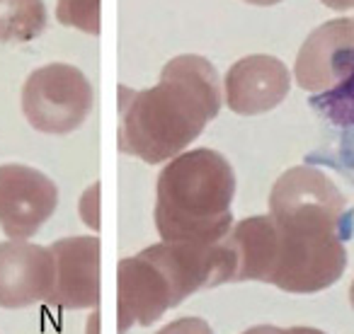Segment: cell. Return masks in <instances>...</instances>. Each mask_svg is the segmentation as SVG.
<instances>
[{
    "label": "cell",
    "mask_w": 354,
    "mask_h": 334,
    "mask_svg": "<svg viewBox=\"0 0 354 334\" xmlns=\"http://www.w3.org/2000/svg\"><path fill=\"white\" fill-rule=\"evenodd\" d=\"M228 262V284L262 281L270 284L277 259V226L272 216H250L228 230L221 240Z\"/></svg>",
    "instance_id": "11"
},
{
    "label": "cell",
    "mask_w": 354,
    "mask_h": 334,
    "mask_svg": "<svg viewBox=\"0 0 354 334\" xmlns=\"http://www.w3.org/2000/svg\"><path fill=\"white\" fill-rule=\"evenodd\" d=\"M243 334H325L315 327H274V324H257Z\"/></svg>",
    "instance_id": "17"
},
{
    "label": "cell",
    "mask_w": 354,
    "mask_h": 334,
    "mask_svg": "<svg viewBox=\"0 0 354 334\" xmlns=\"http://www.w3.org/2000/svg\"><path fill=\"white\" fill-rule=\"evenodd\" d=\"M323 6H328L330 10H337V12H347L354 8V0H320Z\"/></svg>",
    "instance_id": "18"
},
{
    "label": "cell",
    "mask_w": 354,
    "mask_h": 334,
    "mask_svg": "<svg viewBox=\"0 0 354 334\" xmlns=\"http://www.w3.org/2000/svg\"><path fill=\"white\" fill-rule=\"evenodd\" d=\"M236 173L212 148H194L167 160L156 182V228L160 242L212 245L233 228Z\"/></svg>",
    "instance_id": "4"
},
{
    "label": "cell",
    "mask_w": 354,
    "mask_h": 334,
    "mask_svg": "<svg viewBox=\"0 0 354 334\" xmlns=\"http://www.w3.org/2000/svg\"><path fill=\"white\" fill-rule=\"evenodd\" d=\"M44 30V0H0V44L32 41Z\"/></svg>",
    "instance_id": "12"
},
{
    "label": "cell",
    "mask_w": 354,
    "mask_h": 334,
    "mask_svg": "<svg viewBox=\"0 0 354 334\" xmlns=\"http://www.w3.org/2000/svg\"><path fill=\"white\" fill-rule=\"evenodd\" d=\"M289 68L277 56L255 54L236 61L223 80V102L243 117H255L279 107L289 95Z\"/></svg>",
    "instance_id": "10"
},
{
    "label": "cell",
    "mask_w": 354,
    "mask_h": 334,
    "mask_svg": "<svg viewBox=\"0 0 354 334\" xmlns=\"http://www.w3.org/2000/svg\"><path fill=\"white\" fill-rule=\"evenodd\" d=\"M156 334H214L212 324L202 317H180L175 322L165 324Z\"/></svg>",
    "instance_id": "16"
},
{
    "label": "cell",
    "mask_w": 354,
    "mask_h": 334,
    "mask_svg": "<svg viewBox=\"0 0 354 334\" xmlns=\"http://www.w3.org/2000/svg\"><path fill=\"white\" fill-rule=\"evenodd\" d=\"M354 63V20L323 22L299 49L294 78L306 92H325L347 75Z\"/></svg>",
    "instance_id": "8"
},
{
    "label": "cell",
    "mask_w": 354,
    "mask_h": 334,
    "mask_svg": "<svg viewBox=\"0 0 354 334\" xmlns=\"http://www.w3.org/2000/svg\"><path fill=\"white\" fill-rule=\"evenodd\" d=\"M78 211L83 216V221L88 223L93 230H100V184H90L83 192L78 204Z\"/></svg>",
    "instance_id": "15"
},
{
    "label": "cell",
    "mask_w": 354,
    "mask_h": 334,
    "mask_svg": "<svg viewBox=\"0 0 354 334\" xmlns=\"http://www.w3.org/2000/svg\"><path fill=\"white\" fill-rule=\"evenodd\" d=\"M347 199L318 167H291L270 192L277 259L270 284L286 293H318L347 266L342 242Z\"/></svg>",
    "instance_id": "1"
},
{
    "label": "cell",
    "mask_w": 354,
    "mask_h": 334,
    "mask_svg": "<svg viewBox=\"0 0 354 334\" xmlns=\"http://www.w3.org/2000/svg\"><path fill=\"white\" fill-rule=\"evenodd\" d=\"M349 303H352V308H354V281H352V286H349Z\"/></svg>",
    "instance_id": "21"
},
{
    "label": "cell",
    "mask_w": 354,
    "mask_h": 334,
    "mask_svg": "<svg viewBox=\"0 0 354 334\" xmlns=\"http://www.w3.org/2000/svg\"><path fill=\"white\" fill-rule=\"evenodd\" d=\"M54 291L49 247L27 240L0 242V308L17 310L44 303Z\"/></svg>",
    "instance_id": "9"
},
{
    "label": "cell",
    "mask_w": 354,
    "mask_h": 334,
    "mask_svg": "<svg viewBox=\"0 0 354 334\" xmlns=\"http://www.w3.org/2000/svg\"><path fill=\"white\" fill-rule=\"evenodd\" d=\"M119 150L158 165L185 153L221 109V80L212 61L197 54L170 59L158 85L119 88Z\"/></svg>",
    "instance_id": "2"
},
{
    "label": "cell",
    "mask_w": 354,
    "mask_h": 334,
    "mask_svg": "<svg viewBox=\"0 0 354 334\" xmlns=\"http://www.w3.org/2000/svg\"><path fill=\"white\" fill-rule=\"evenodd\" d=\"M93 109V85L71 63H49L32 70L22 88V114L32 128L64 136L80 128Z\"/></svg>",
    "instance_id": "5"
},
{
    "label": "cell",
    "mask_w": 354,
    "mask_h": 334,
    "mask_svg": "<svg viewBox=\"0 0 354 334\" xmlns=\"http://www.w3.org/2000/svg\"><path fill=\"white\" fill-rule=\"evenodd\" d=\"M56 20L66 27L97 37L100 30H102V25H100V0H56Z\"/></svg>",
    "instance_id": "14"
},
{
    "label": "cell",
    "mask_w": 354,
    "mask_h": 334,
    "mask_svg": "<svg viewBox=\"0 0 354 334\" xmlns=\"http://www.w3.org/2000/svg\"><path fill=\"white\" fill-rule=\"evenodd\" d=\"M88 334H100V310L93 308L90 313V320H88Z\"/></svg>",
    "instance_id": "19"
},
{
    "label": "cell",
    "mask_w": 354,
    "mask_h": 334,
    "mask_svg": "<svg viewBox=\"0 0 354 334\" xmlns=\"http://www.w3.org/2000/svg\"><path fill=\"white\" fill-rule=\"evenodd\" d=\"M54 257V291L51 298L64 310H83L100 305V257L102 245L95 235H71L49 245Z\"/></svg>",
    "instance_id": "7"
},
{
    "label": "cell",
    "mask_w": 354,
    "mask_h": 334,
    "mask_svg": "<svg viewBox=\"0 0 354 334\" xmlns=\"http://www.w3.org/2000/svg\"><path fill=\"white\" fill-rule=\"evenodd\" d=\"M218 242H158L119 262L117 332L148 327L199 288L226 284V262Z\"/></svg>",
    "instance_id": "3"
},
{
    "label": "cell",
    "mask_w": 354,
    "mask_h": 334,
    "mask_svg": "<svg viewBox=\"0 0 354 334\" xmlns=\"http://www.w3.org/2000/svg\"><path fill=\"white\" fill-rule=\"evenodd\" d=\"M310 104L333 124L354 126V63L335 88L315 95Z\"/></svg>",
    "instance_id": "13"
},
{
    "label": "cell",
    "mask_w": 354,
    "mask_h": 334,
    "mask_svg": "<svg viewBox=\"0 0 354 334\" xmlns=\"http://www.w3.org/2000/svg\"><path fill=\"white\" fill-rule=\"evenodd\" d=\"M245 3H250V6H262V8H267V6H277V3H281V0H245Z\"/></svg>",
    "instance_id": "20"
},
{
    "label": "cell",
    "mask_w": 354,
    "mask_h": 334,
    "mask_svg": "<svg viewBox=\"0 0 354 334\" xmlns=\"http://www.w3.org/2000/svg\"><path fill=\"white\" fill-rule=\"evenodd\" d=\"M59 187L30 165H0V228L10 240L32 237L56 211Z\"/></svg>",
    "instance_id": "6"
}]
</instances>
